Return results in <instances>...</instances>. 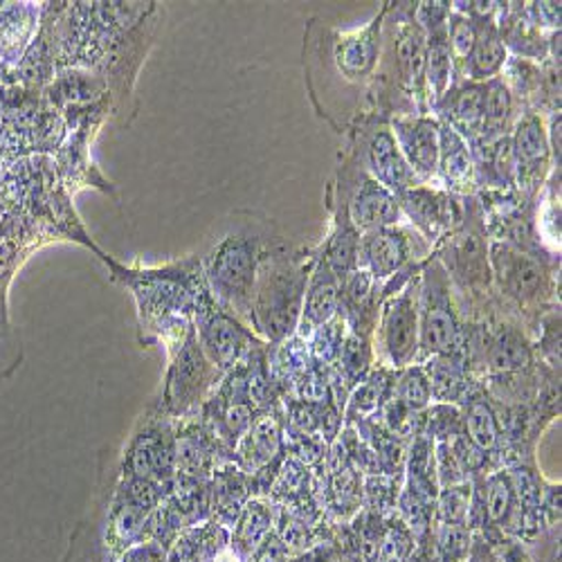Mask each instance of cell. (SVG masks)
I'll use <instances>...</instances> for the list:
<instances>
[{
	"label": "cell",
	"mask_w": 562,
	"mask_h": 562,
	"mask_svg": "<svg viewBox=\"0 0 562 562\" xmlns=\"http://www.w3.org/2000/svg\"><path fill=\"white\" fill-rule=\"evenodd\" d=\"M311 268L293 257H261L252 319L257 334L270 342H286L297 331Z\"/></svg>",
	"instance_id": "6da1fadb"
},
{
	"label": "cell",
	"mask_w": 562,
	"mask_h": 562,
	"mask_svg": "<svg viewBox=\"0 0 562 562\" xmlns=\"http://www.w3.org/2000/svg\"><path fill=\"white\" fill-rule=\"evenodd\" d=\"M261 246L257 237L232 234L223 239L205 263L210 295L216 306L239 322L252 319V300L261 263Z\"/></svg>",
	"instance_id": "7a4b0ae2"
},
{
	"label": "cell",
	"mask_w": 562,
	"mask_h": 562,
	"mask_svg": "<svg viewBox=\"0 0 562 562\" xmlns=\"http://www.w3.org/2000/svg\"><path fill=\"white\" fill-rule=\"evenodd\" d=\"M461 345V324L454 311L450 274L432 259L418 279V351L424 356H454Z\"/></svg>",
	"instance_id": "3957f363"
},
{
	"label": "cell",
	"mask_w": 562,
	"mask_h": 562,
	"mask_svg": "<svg viewBox=\"0 0 562 562\" xmlns=\"http://www.w3.org/2000/svg\"><path fill=\"white\" fill-rule=\"evenodd\" d=\"M124 284L135 291L143 317L147 322H162V326L196 311V304L205 293L201 281L196 284V270H184V266L124 272Z\"/></svg>",
	"instance_id": "277c9868"
},
{
	"label": "cell",
	"mask_w": 562,
	"mask_h": 562,
	"mask_svg": "<svg viewBox=\"0 0 562 562\" xmlns=\"http://www.w3.org/2000/svg\"><path fill=\"white\" fill-rule=\"evenodd\" d=\"M379 340L394 369L409 367L418 356V279H409L398 293L381 304Z\"/></svg>",
	"instance_id": "5b68a950"
},
{
	"label": "cell",
	"mask_w": 562,
	"mask_h": 562,
	"mask_svg": "<svg viewBox=\"0 0 562 562\" xmlns=\"http://www.w3.org/2000/svg\"><path fill=\"white\" fill-rule=\"evenodd\" d=\"M194 315L199 345L214 367L232 369L241 362L244 356H248L252 336L244 329L239 319L218 308L207 291L201 295Z\"/></svg>",
	"instance_id": "8992f818"
},
{
	"label": "cell",
	"mask_w": 562,
	"mask_h": 562,
	"mask_svg": "<svg viewBox=\"0 0 562 562\" xmlns=\"http://www.w3.org/2000/svg\"><path fill=\"white\" fill-rule=\"evenodd\" d=\"M403 216L420 232L428 241L452 234L465 221V207L452 192L432 190L426 184H416L398 196Z\"/></svg>",
	"instance_id": "52a82bcc"
},
{
	"label": "cell",
	"mask_w": 562,
	"mask_h": 562,
	"mask_svg": "<svg viewBox=\"0 0 562 562\" xmlns=\"http://www.w3.org/2000/svg\"><path fill=\"white\" fill-rule=\"evenodd\" d=\"M491 266L499 279L502 291L520 304L542 302L549 295V274L544 266L529 252L495 241L488 248Z\"/></svg>",
	"instance_id": "ba28073f"
},
{
	"label": "cell",
	"mask_w": 562,
	"mask_h": 562,
	"mask_svg": "<svg viewBox=\"0 0 562 562\" xmlns=\"http://www.w3.org/2000/svg\"><path fill=\"white\" fill-rule=\"evenodd\" d=\"M510 145L515 154V184L527 192H536L544 180L551 158L549 131L536 111H527L513 124Z\"/></svg>",
	"instance_id": "9c48e42d"
},
{
	"label": "cell",
	"mask_w": 562,
	"mask_h": 562,
	"mask_svg": "<svg viewBox=\"0 0 562 562\" xmlns=\"http://www.w3.org/2000/svg\"><path fill=\"white\" fill-rule=\"evenodd\" d=\"M448 274H452L463 286H488L491 284V259L484 234L468 225V218L459 229L452 232L446 257L439 259Z\"/></svg>",
	"instance_id": "30bf717a"
},
{
	"label": "cell",
	"mask_w": 562,
	"mask_h": 562,
	"mask_svg": "<svg viewBox=\"0 0 562 562\" xmlns=\"http://www.w3.org/2000/svg\"><path fill=\"white\" fill-rule=\"evenodd\" d=\"M412 259L409 232L401 225L381 227L364 232L358 244V268L367 270L373 279H390L401 274V270Z\"/></svg>",
	"instance_id": "8fae6325"
},
{
	"label": "cell",
	"mask_w": 562,
	"mask_h": 562,
	"mask_svg": "<svg viewBox=\"0 0 562 562\" xmlns=\"http://www.w3.org/2000/svg\"><path fill=\"white\" fill-rule=\"evenodd\" d=\"M392 135L396 145L420 180H428L437 176L439 162V122L426 115L416 117H394L392 120Z\"/></svg>",
	"instance_id": "7c38bea8"
},
{
	"label": "cell",
	"mask_w": 562,
	"mask_h": 562,
	"mask_svg": "<svg viewBox=\"0 0 562 562\" xmlns=\"http://www.w3.org/2000/svg\"><path fill=\"white\" fill-rule=\"evenodd\" d=\"M364 165L367 176L383 184L385 190H390L396 196L420 184L409 165L405 162L390 128H379L369 137L364 149Z\"/></svg>",
	"instance_id": "4fadbf2b"
},
{
	"label": "cell",
	"mask_w": 562,
	"mask_h": 562,
	"mask_svg": "<svg viewBox=\"0 0 562 562\" xmlns=\"http://www.w3.org/2000/svg\"><path fill=\"white\" fill-rule=\"evenodd\" d=\"M401 221L403 210L398 196L367 173H360V184L349 203V223L364 234L381 227H396Z\"/></svg>",
	"instance_id": "5bb4252c"
},
{
	"label": "cell",
	"mask_w": 562,
	"mask_h": 562,
	"mask_svg": "<svg viewBox=\"0 0 562 562\" xmlns=\"http://www.w3.org/2000/svg\"><path fill=\"white\" fill-rule=\"evenodd\" d=\"M338 308H340V279L334 274L329 263H326L322 257L317 259L308 277L302 319L297 326L300 338L306 340L319 329V326L331 322L338 315Z\"/></svg>",
	"instance_id": "9a60e30c"
},
{
	"label": "cell",
	"mask_w": 562,
	"mask_h": 562,
	"mask_svg": "<svg viewBox=\"0 0 562 562\" xmlns=\"http://www.w3.org/2000/svg\"><path fill=\"white\" fill-rule=\"evenodd\" d=\"M387 10L390 8L385 5L376 21H371L367 27L356 30L351 34H342L338 38L336 64H338V70L347 79L358 81L376 70L379 57H381V27H383V19H385Z\"/></svg>",
	"instance_id": "2e32d148"
},
{
	"label": "cell",
	"mask_w": 562,
	"mask_h": 562,
	"mask_svg": "<svg viewBox=\"0 0 562 562\" xmlns=\"http://www.w3.org/2000/svg\"><path fill=\"white\" fill-rule=\"evenodd\" d=\"M484 83L465 81L450 88L437 104L443 113V122L450 124L468 145H475L484 126Z\"/></svg>",
	"instance_id": "e0dca14e"
},
{
	"label": "cell",
	"mask_w": 562,
	"mask_h": 562,
	"mask_svg": "<svg viewBox=\"0 0 562 562\" xmlns=\"http://www.w3.org/2000/svg\"><path fill=\"white\" fill-rule=\"evenodd\" d=\"M394 61L401 83L407 92L424 102L426 88V32L416 19H407L398 25L394 43Z\"/></svg>",
	"instance_id": "ac0fdd59"
},
{
	"label": "cell",
	"mask_w": 562,
	"mask_h": 562,
	"mask_svg": "<svg viewBox=\"0 0 562 562\" xmlns=\"http://www.w3.org/2000/svg\"><path fill=\"white\" fill-rule=\"evenodd\" d=\"M463 14V12H461ZM475 16V14H471ZM477 19V41L475 48L468 57L461 77H465L468 81H477L484 83L488 79L499 77L506 59H508V50L504 48V41L499 36L497 23L493 21V16H475Z\"/></svg>",
	"instance_id": "d6986e66"
},
{
	"label": "cell",
	"mask_w": 562,
	"mask_h": 562,
	"mask_svg": "<svg viewBox=\"0 0 562 562\" xmlns=\"http://www.w3.org/2000/svg\"><path fill=\"white\" fill-rule=\"evenodd\" d=\"M437 173L454 192L465 190L475 176V160L471 145L446 122H439V162ZM452 192V194H454Z\"/></svg>",
	"instance_id": "ffe728a7"
},
{
	"label": "cell",
	"mask_w": 562,
	"mask_h": 562,
	"mask_svg": "<svg viewBox=\"0 0 562 562\" xmlns=\"http://www.w3.org/2000/svg\"><path fill=\"white\" fill-rule=\"evenodd\" d=\"M484 126H482V137L475 145L484 143H495L499 137H506L513 131V117H515V98L510 95V90L506 83L495 77L484 81ZM471 145V147H475Z\"/></svg>",
	"instance_id": "44dd1931"
},
{
	"label": "cell",
	"mask_w": 562,
	"mask_h": 562,
	"mask_svg": "<svg viewBox=\"0 0 562 562\" xmlns=\"http://www.w3.org/2000/svg\"><path fill=\"white\" fill-rule=\"evenodd\" d=\"M486 362L491 371L510 373L531 364V347L515 326H502L486 342Z\"/></svg>",
	"instance_id": "7402d4cb"
},
{
	"label": "cell",
	"mask_w": 562,
	"mask_h": 562,
	"mask_svg": "<svg viewBox=\"0 0 562 562\" xmlns=\"http://www.w3.org/2000/svg\"><path fill=\"white\" fill-rule=\"evenodd\" d=\"M430 394L437 403H459L468 394L465 371L457 356H435L426 367Z\"/></svg>",
	"instance_id": "603a6c76"
},
{
	"label": "cell",
	"mask_w": 562,
	"mask_h": 562,
	"mask_svg": "<svg viewBox=\"0 0 562 562\" xmlns=\"http://www.w3.org/2000/svg\"><path fill=\"white\" fill-rule=\"evenodd\" d=\"M279 448H281V430H279L277 418L272 416H263L261 420H257L241 441V454L250 471H257V468L270 463V459H274Z\"/></svg>",
	"instance_id": "cb8c5ba5"
},
{
	"label": "cell",
	"mask_w": 562,
	"mask_h": 562,
	"mask_svg": "<svg viewBox=\"0 0 562 562\" xmlns=\"http://www.w3.org/2000/svg\"><path fill=\"white\" fill-rule=\"evenodd\" d=\"M463 437L473 441L480 450L491 452L499 446V424L491 405L484 398H473L465 407Z\"/></svg>",
	"instance_id": "d4e9b609"
},
{
	"label": "cell",
	"mask_w": 562,
	"mask_h": 562,
	"mask_svg": "<svg viewBox=\"0 0 562 562\" xmlns=\"http://www.w3.org/2000/svg\"><path fill=\"white\" fill-rule=\"evenodd\" d=\"M446 32H448V43H450V55H452V64L454 70L461 75L468 57H471L475 41H477V19L471 14H461L454 12L450 8L448 14V23H446Z\"/></svg>",
	"instance_id": "484cf974"
},
{
	"label": "cell",
	"mask_w": 562,
	"mask_h": 562,
	"mask_svg": "<svg viewBox=\"0 0 562 562\" xmlns=\"http://www.w3.org/2000/svg\"><path fill=\"white\" fill-rule=\"evenodd\" d=\"M358 244L360 232L351 223H347L334 234L329 248H326L324 261L329 263V268L340 281L358 268Z\"/></svg>",
	"instance_id": "4316f807"
},
{
	"label": "cell",
	"mask_w": 562,
	"mask_h": 562,
	"mask_svg": "<svg viewBox=\"0 0 562 562\" xmlns=\"http://www.w3.org/2000/svg\"><path fill=\"white\" fill-rule=\"evenodd\" d=\"M392 401L398 403L409 414L412 412L416 414L430 405L432 394H430V383H428L424 367H407L403 371V376L398 379V383L394 387Z\"/></svg>",
	"instance_id": "83f0119b"
},
{
	"label": "cell",
	"mask_w": 562,
	"mask_h": 562,
	"mask_svg": "<svg viewBox=\"0 0 562 562\" xmlns=\"http://www.w3.org/2000/svg\"><path fill=\"white\" fill-rule=\"evenodd\" d=\"M513 502H515L513 480L504 473L491 475L488 482H486V515H488V520L495 522V525H502L513 510Z\"/></svg>",
	"instance_id": "f1b7e54d"
},
{
	"label": "cell",
	"mask_w": 562,
	"mask_h": 562,
	"mask_svg": "<svg viewBox=\"0 0 562 562\" xmlns=\"http://www.w3.org/2000/svg\"><path fill=\"white\" fill-rule=\"evenodd\" d=\"M338 362H340V376L351 381L349 385H356V381L362 379V373L367 371V364H369V342L364 336H360V331L347 334Z\"/></svg>",
	"instance_id": "f546056e"
},
{
	"label": "cell",
	"mask_w": 562,
	"mask_h": 562,
	"mask_svg": "<svg viewBox=\"0 0 562 562\" xmlns=\"http://www.w3.org/2000/svg\"><path fill=\"white\" fill-rule=\"evenodd\" d=\"M387 385L383 381V376L373 373V376L364 383H360V387L353 392L351 396V405H349V418H358V416H369L376 412L383 405V398Z\"/></svg>",
	"instance_id": "4dcf8cb0"
},
{
	"label": "cell",
	"mask_w": 562,
	"mask_h": 562,
	"mask_svg": "<svg viewBox=\"0 0 562 562\" xmlns=\"http://www.w3.org/2000/svg\"><path fill=\"white\" fill-rule=\"evenodd\" d=\"M430 435L435 437L439 443H450V439L459 437V426H461V414L457 407L452 405H443L439 403L435 409H430Z\"/></svg>",
	"instance_id": "1f68e13d"
},
{
	"label": "cell",
	"mask_w": 562,
	"mask_h": 562,
	"mask_svg": "<svg viewBox=\"0 0 562 562\" xmlns=\"http://www.w3.org/2000/svg\"><path fill=\"white\" fill-rule=\"evenodd\" d=\"M297 396L304 403H324V398L329 396V383L317 369L308 367L297 381Z\"/></svg>",
	"instance_id": "d6a6232c"
},
{
	"label": "cell",
	"mask_w": 562,
	"mask_h": 562,
	"mask_svg": "<svg viewBox=\"0 0 562 562\" xmlns=\"http://www.w3.org/2000/svg\"><path fill=\"white\" fill-rule=\"evenodd\" d=\"M468 495H471V493H468ZM468 495H465V488L461 484L443 488L441 508H443V515L448 520L457 522V520L463 518L465 510H468Z\"/></svg>",
	"instance_id": "836d02e7"
},
{
	"label": "cell",
	"mask_w": 562,
	"mask_h": 562,
	"mask_svg": "<svg viewBox=\"0 0 562 562\" xmlns=\"http://www.w3.org/2000/svg\"><path fill=\"white\" fill-rule=\"evenodd\" d=\"M527 12L533 27H551L553 32L560 30V3H531Z\"/></svg>",
	"instance_id": "e575fe53"
},
{
	"label": "cell",
	"mask_w": 562,
	"mask_h": 562,
	"mask_svg": "<svg viewBox=\"0 0 562 562\" xmlns=\"http://www.w3.org/2000/svg\"><path fill=\"white\" fill-rule=\"evenodd\" d=\"M216 562H239V560H237V558H234L232 553H223V555H221V558H218Z\"/></svg>",
	"instance_id": "d590c367"
}]
</instances>
